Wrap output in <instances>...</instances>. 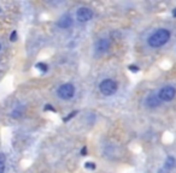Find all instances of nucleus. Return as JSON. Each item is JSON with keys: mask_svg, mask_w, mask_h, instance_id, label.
Here are the masks:
<instances>
[{"mask_svg": "<svg viewBox=\"0 0 176 173\" xmlns=\"http://www.w3.org/2000/svg\"><path fill=\"white\" fill-rule=\"evenodd\" d=\"M170 39V31L168 29H158L148 37V44L153 48L164 46Z\"/></svg>", "mask_w": 176, "mask_h": 173, "instance_id": "1", "label": "nucleus"}, {"mask_svg": "<svg viewBox=\"0 0 176 173\" xmlns=\"http://www.w3.org/2000/svg\"><path fill=\"white\" fill-rule=\"evenodd\" d=\"M99 89H100L103 95L110 96V95H114L117 91V83L114 79L107 78V79H104L103 82L99 84Z\"/></svg>", "mask_w": 176, "mask_h": 173, "instance_id": "2", "label": "nucleus"}, {"mask_svg": "<svg viewBox=\"0 0 176 173\" xmlns=\"http://www.w3.org/2000/svg\"><path fill=\"white\" fill-rule=\"evenodd\" d=\"M57 94L62 100H69L75 95V87L71 83H65L59 87Z\"/></svg>", "mask_w": 176, "mask_h": 173, "instance_id": "3", "label": "nucleus"}, {"mask_svg": "<svg viewBox=\"0 0 176 173\" xmlns=\"http://www.w3.org/2000/svg\"><path fill=\"white\" fill-rule=\"evenodd\" d=\"M176 96V89L173 86H165L163 87L159 93H158V98L161 101H171Z\"/></svg>", "mask_w": 176, "mask_h": 173, "instance_id": "4", "label": "nucleus"}, {"mask_svg": "<svg viewBox=\"0 0 176 173\" xmlns=\"http://www.w3.org/2000/svg\"><path fill=\"white\" fill-rule=\"evenodd\" d=\"M76 17L78 19V22L81 23H86L88 21H90L93 18V11L88 7H81L78 9L77 13H76Z\"/></svg>", "mask_w": 176, "mask_h": 173, "instance_id": "5", "label": "nucleus"}, {"mask_svg": "<svg viewBox=\"0 0 176 173\" xmlns=\"http://www.w3.org/2000/svg\"><path fill=\"white\" fill-rule=\"evenodd\" d=\"M161 99L158 98V94H151L148 95L145 100V105L148 108H157L161 106Z\"/></svg>", "mask_w": 176, "mask_h": 173, "instance_id": "6", "label": "nucleus"}, {"mask_svg": "<svg viewBox=\"0 0 176 173\" xmlns=\"http://www.w3.org/2000/svg\"><path fill=\"white\" fill-rule=\"evenodd\" d=\"M109 47H110L109 39H100L98 42L95 43V52L98 54H103L109 49Z\"/></svg>", "mask_w": 176, "mask_h": 173, "instance_id": "7", "label": "nucleus"}, {"mask_svg": "<svg viewBox=\"0 0 176 173\" xmlns=\"http://www.w3.org/2000/svg\"><path fill=\"white\" fill-rule=\"evenodd\" d=\"M73 25V18L70 14H64L60 17L58 22V27L62 29H68Z\"/></svg>", "mask_w": 176, "mask_h": 173, "instance_id": "8", "label": "nucleus"}, {"mask_svg": "<svg viewBox=\"0 0 176 173\" xmlns=\"http://www.w3.org/2000/svg\"><path fill=\"white\" fill-rule=\"evenodd\" d=\"M174 166H175V159L173 158V156H169V158L166 159V161H165V166H164V167L170 171Z\"/></svg>", "mask_w": 176, "mask_h": 173, "instance_id": "9", "label": "nucleus"}, {"mask_svg": "<svg viewBox=\"0 0 176 173\" xmlns=\"http://www.w3.org/2000/svg\"><path fill=\"white\" fill-rule=\"evenodd\" d=\"M5 161H6L5 154L0 153V173H4V171H5Z\"/></svg>", "mask_w": 176, "mask_h": 173, "instance_id": "10", "label": "nucleus"}, {"mask_svg": "<svg viewBox=\"0 0 176 173\" xmlns=\"http://www.w3.org/2000/svg\"><path fill=\"white\" fill-rule=\"evenodd\" d=\"M36 67L39 69V70H41V71H44V72H46L47 71V65L46 64H44V63H39V64H36Z\"/></svg>", "mask_w": 176, "mask_h": 173, "instance_id": "11", "label": "nucleus"}, {"mask_svg": "<svg viewBox=\"0 0 176 173\" xmlns=\"http://www.w3.org/2000/svg\"><path fill=\"white\" fill-rule=\"evenodd\" d=\"M21 114H22V112H21L19 108H17V110H15V111L11 112V117H14V118H19Z\"/></svg>", "mask_w": 176, "mask_h": 173, "instance_id": "12", "label": "nucleus"}, {"mask_svg": "<svg viewBox=\"0 0 176 173\" xmlns=\"http://www.w3.org/2000/svg\"><path fill=\"white\" fill-rule=\"evenodd\" d=\"M77 113H78V112H77V111H74V112H71V113H70V114L68 115V117H65V118H64V119H63V120H64V121H65V123H66V121H68V120H70V119H71V118H74V117H75V115L77 114Z\"/></svg>", "mask_w": 176, "mask_h": 173, "instance_id": "13", "label": "nucleus"}, {"mask_svg": "<svg viewBox=\"0 0 176 173\" xmlns=\"http://www.w3.org/2000/svg\"><path fill=\"white\" fill-rule=\"evenodd\" d=\"M16 40H17V31H12L11 33V35H10V41H12V42H15Z\"/></svg>", "mask_w": 176, "mask_h": 173, "instance_id": "14", "label": "nucleus"}, {"mask_svg": "<svg viewBox=\"0 0 176 173\" xmlns=\"http://www.w3.org/2000/svg\"><path fill=\"white\" fill-rule=\"evenodd\" d=\"M86 168H88V170H94L95 168V165L93 163V162H86Z\"/></svg>", "mask_w": 176, "mask_h": 173, "instance_id": "15", "label": "nucleus"}, {"mask_svg": "<svg viewBox=\"0 0 176 173\" xmlns=\"http://www.w3.org/2000/svg\"><path fill=\"white\" fill-rule=\"evenodd\" d=\"M129 71H132V72H138L139 71V67L136 66V65H129Z\"/></svg>", "mask_w": 176, "mask_h": 173, "instance_id": "16", "label": "nucleus"}, {"mask_svg": "<svg viewBox=\"0 0 176 173\" xmlns=\"http://www.w3.org/2000/svg\"><path fill=\"white\" fill-rule=\"evenodd\" d=\"M45 111H52V112H56V110L53 108L52 105H46L45 106Z\"/></svg>", "mask_w": 176, "mask_h": 173, "instance_id": "17", "label": "nucleus"}, {"mask_svg": "<svg viewBox=\"0 0 176 173\" xmlns=\"http://www.w3.org/2000/svg\"><path fill=\"white\" fill-rule=\"evenodd\" d=\"M81 155H87V147H83L82 149H81Z\"/></svg>", "mask_w": 176, "mask_h": 173, "instance_id": "18", "label": "nucleus"}, {"mask_svg": "<svg viewBox=\"0 0 176 173\" xmlns=\"http://www.w3.org/2000/svg\"><path fill=\"white\" fill-rule=\"evenodd\" d=\"M158 173H169V170H166L165 167H163V168H161V170L158 171Z\"/></svg>", "mask_w": 176, "mask_h": 173, "instance_id": "19", "label": "nucleus"}, {"mask_svg": "<svg viewBox=\"0 0 176 173\" xmlns=\"http://www.w3.org/2000/svg\"><path fill=\"white\" fill-rule=\"evenodd\" d=\"M173 16H174V17H176V9L173 11Z\"/></svg>", "mask_w": 176, "mask_h": 173, "instance_id": "20", "label": "nucleus"}, {"mask_svg": "<svg viewBox=\"0 0 176 173\" xmlns=\"http://www.w3.org/2000/svg\"><path fill=\"white\" fill-rule=\"evenodd\" d=\"M0 12H1V7H0Z\"/></svg>", "mask_w": 176, "mask_h": 173, "instance_id": "21", "label": "nucleus"}, {"mask_svg": "<svg viewBox=\"0 0 176 173\" xmlns=\"http://www.w3.org/2000/svg\"><path fill=\"white\" fill-rule=\"evenodd\" d=\"M0 49H1V44H0Z\"/></svg>", "mask_w": 176, "mask_h": 173, "instance_id": "22", "label": "nucleus"}]
</instances>
